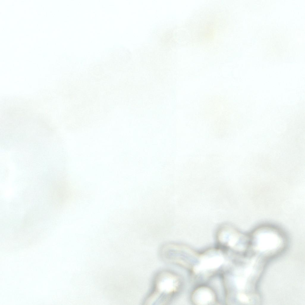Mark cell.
Segmentation results:
<instances>
[{
  "instance_id": "obj_4",
  "label": "cell",
  "mask_w": 305,
  "mask_h": 305,
  "mask_svg": "<svg viewBox=\"0 0 305 305\" xmlns=\"http://www.w3.org/2000/svg\"><path fill=\"white\" fill-rule=\"evenodd\" d=\"M213 293L206 288H201L196 290L193 295V300L198 304H206L211 302L214 299Z\"/></svg>"
},
{
  "instance_id": "obj_1",
  "label": "cell",
  "mask_w": 305,
  "mask_h": 305,
  "mask_svg": "<svg viewBox=\"0 0 305 305\" xmlns=\"http://www.w3.org/2000/svg\"><path fill=\"white\" fill-rule=\"evenodd\" d=\"M179 285V278L173 272L160 271L155 276L151 289L144 302L161 305L169 303L178 291Z\"/></svg>"
},
{
  "instance_id": "obj_3",
  "label": "cell",
  "mask_w": 305,
  "mask_h": 305,
  "mask_svg": "<svg viewBox=\"0 0 305 305\" xmlns=\"http://www.w3.org/2000/svg\"><path fill=\"white\" fill-rule=\"evenodd\" d=\"M200 263L195 267V272L216 268L221 265L223 262V258L220 256H210L203 257Z\"/></svg>"
},
{
  "instance_id": "obj_2",
  "label": "cell",
  "mask_w": 305,
  "mask_h": 305,
  "mask_svg": "<svg viewBox=\"0 0 305 305\" xmlns=\"http://www.w3.org/2000/svg\"><path fill=\"white\" fill-rule=\"evenodd\" d=\"M220 231L218 236L220 241L227 242L231 247H234L239 243H246L247 241L246 236L234 228L224 227Z\"/></svg>"
}]
</instances>
